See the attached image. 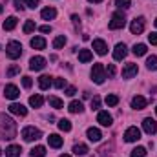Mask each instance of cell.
Listing matches in <instances>:
<instances>
[{
    "instance_id": "obj_1",
    "label": "cell",
    "mask_w": 157,
    "mask_h": 157,
    "mask_svg": "<svg viewBox=\"0 0 157 157\" xmlns=\"http://www.w3.org/2000/svg\"><path fill=\"white\" fill-rule=\"evenodd\" d=\"M0 133H2V139H15L17 137V122L7 115H0Z\"/></svg>"
},
{
    "instance_id": "obj_2",
    "label": "cell",
    "mask_w": 157,
    "mask_h": 157,
    "mask_svg": "<svg viewBox=\"0 0 157 157\" xmlns=\"http://www.w3.org/2000/svg\"><path fill=\"white\" fill-rule=\"evenodd\" d=\"M91 80L95 84H104V80H106V70H104V66L101 62L93 64V68H91Z\"/></svg>"
},
{
    "instance_id": "obj_3",
    "label": "cell",
    "mask_w": 157,
    "mask_h": 157,
    "mask_svg": "<svg viewBox=\"0 0 157 157\" xmlns=\"http://www.w3.org/2000/svg\"><path fill=\"white\" fill-rule=\"evenodd\" d=\"M40 137H42V132H40L39 128H35V126H26V128L22 130V139H24L26 143L39 141Z\"/></svg>"
},
{
    "instance_id": "obj_4",
    "label": "cell",
    "mask_w": 157,
    "mask_h": 157,
    "mask_svg": "<svg viewBox=\"0 0 157 157\" xmlns=\"http://www.w3.org/2000/svg\"><path fill=\"white\" fill-rule=\"evenodd\" d=\"M124 26H126V17H124V13H122V11H115L113 17H112V20H110V24H108V28H110V29H122Z\"/></svg>"
},
{
    "instance_id": "obj_5",
    "label": "cell",
    "mask_w": 157,
    "mask_h": 157,
    "mask_svg": "<svg viewBox=\"0 0 157 157\" xmlns=\"http://www.w3.org/2000/svg\"><path fill=\"white\" fill-rule=\"evenodd\" d=\"M6 53H7V57L9 59H18L20 55H22V44L20 42H17V40H11L7 46H6Z\"/></svg>"
},
{
    "instance_id": "obj_6",
    "label": "cell",
    "mask_w": 157,
    "mask_h": 157,
    "mask_svg": "<svg viewBox=\"0 0 157 157\" xmlns=\"http://www.w3.org/2000/svg\"><path fill=\"white\" fill-rule=\"evenodd\" d=\"M141 139V130L137 126H130L126 132H124V141L126 143H135Z\"/></svg>"
},
{
    "instance_id": "obj_7",
    "label": "cell",
    "mask_w": 157,
    "mask_h": 157,
    "mask_svg": "<svg viewBox=\"0 0 157 157\" xmlns=\"http://www.w3.org/2000/svg\"><path fill=\"white\" fill-rule=\"evenodd\" d=\"M130 31H132L133 35H141V33L144 31V17H137L135 20H132Z\"/></svg>"
},
{
    "instance_id": "obj_8",
    "label": "cell",
    "mask_w": 157,
    "mask_h": 157,
    "mask_svg": "<svg viewBox=\"0 0 157 157\" xmlns=\"http://www.w3.org/2000/svg\"><path fill=\"white\" fill-rule=\"evenodd\" d=\"M4 95H6V99H11V101H15V99H18V95H20V90H18L15 84H7V86L4 88Z\"/></svg>"
},
{
    "instance_id": "obj_9",
    "label": "cell",
    "mask_w": 157,
    "mask_h": 157,
    "mask_svg": "<svg viewBox=\"0 0 157 157\" xmlns=\"http://www.w3.org/2000/svg\"><path fill=\"white\" fill-rule=\"evenodd\" d=\"M13 115H20V117H26L28 115V108L24 106V104H18V102H13V104H9V108H7Z\"/></svg>"
},
{
    "instance_id": "obj_10",
    "label": "cell",
    "mask_w": 157,
    "mask_h": 157,
    "mask_svg": "<svg viewBox=\"0 0 157 157\" xmlns=\"http://www.w3.org/2000/svg\"><path fill=\"white\" fill-rule=\"evenodd\" d=\"M44 68H46V59H44V57H33V59L29 60V70L40 71V70H44Z\"/></svg>"
},
{
    "instance_id": "obj_11",
    "label": "cell",
    "mask_w": 157,
    "mask_h": 157,
    "mask_svg": "<svg viewBox=\"0 0 157 157\" xmlns=\"http://www.w3.org/2000/svg\"><path fill=\"white\" fill-rule=\"evenodd\" d=\"M143 130H144L148 135H154V133L157 132V122L152 117H146L144 121H143Z\"/></svg>"
},
{
    "instance_id": "obj_12",
    "label": "cell",
    "mask_w": 157,
    "mask_h": 157,
    "mask_svg": "<svg viewBox=\"0 0 157 157\" xmlns=\"http://www.w3.org/2000/svg\"><path fill=\"white\" fill-rule=\"evenodd\" d=\"M93 51L97 53V55H106L108 53V46H106V42L104 40H101V39H95L93 40Z\"/></svg>"
},
{
    "instance_id": "obj_13",
    "label": "cell",
    "mask_w": 157,
    "mask_h": 157,
    "mask_svg": "<svg viewBox=\"0 0 157 157\" xmlns=\"http://www.w3.org/2000/svg\"><path fill=\"white\" fill-rule=\"evenodd\" d=\"M126 55H128V48H126V44H117L115 49H113V59H115V60H122Z\"/></svg>"
},
{
    "instance_id": "obj_14",
    "label": "cell",
    "mask_w": 157,
    "mask_h": 157,
    "mask_svg": "<svg viewBox=\"0 0 157 157\" xmlns=\"http://www.w3.org/2000/svg\"><path fill=\"white\" fill-rule=\"evenodd\" d=\"M146 104H148V101L143 95H135L132 99V108L133 110H143V108H146Z\"/></svg>"
},
{
    "instance_id": "obj_15",
    "label": "cell",
    "mask_w": 157,
    "mask_h": 157,
    "mask_svg": "<svg viewBox=\"0 0 157 157\" xmlns=\"http://www.w3.org/2000/svg\"><path fill=\"white\" fill-rule=\"evenodd\" d=\"M97 122H99L101 126H112L113 119H112V115H110L108 112H99V115H97Z\"/></svg>"
},
{
    "instance_id": "obj_16",
    "label": "cell",
    "mask_w": 157,
    "mask_h": 157,
    "mask_svg": "<svg viewBox=\"0 0 157 157\" xmlns=\"http://www.w3.org/2000/svg\"><path fill=\"white\" fill-rule=\"evenodd\" d=\"M86 135H88V139H90L91 143H99V141L102 139V133H101V130H99V128H88Z\"/></svg>"
},
{
    "instance_id": "obj_17",
    "label": "cell",
    "mask_w": 157,
    "mask_h": 157,
    "mask_svg": "<svg viewBox=\"0 0 157 157\" xmlns=\"http://www.w3.org/2000/svg\"><path fill=\"white\" fill-rule=\"evenodd\" d=\"M137 71H139L137 64H126V68L122 70V77L124 78H132V77L137 75Z\"/></svg>"
},
{
    "instance_id": "obj_18",
    "label": "cell",
    "mask_w": 157,
    "mask_h": 157,
    "mask_svg": "<svg viewBox=\"0 0 157 157\" xmlns=\"http://www.w3.org/2000/svg\"><path fill=\"white\" fill-rule=\"evenodd\" d=\"M48 144H49L51 148H60V146H62V137L57 135V133H51V135L48 137Z\"/></svg>"
},
{
    "instance_id": "obj_19",
    "label": "cell",
    "mask_w": 157,
    "mask_h": 157,
    "mask_svg": "<svg viewBox=\"0 0 157 157\" xmlns=\"http://www.w3.org/2000/svg\"><path fill=\"white\" fill-rule=\"evenodd\" d=\"M20 154H22V148L18 144H11L6 148V157H20Z\"/></svg>"
},
{
    "instance_id": "obj_20",
    "label": "cell",
    "mask_w": 157,
    "mask_h": 157,
    "mask_svg": "<svg viewBox=\"0 0 157 157\" xmlns=\"http://www.w3.org/2000/svg\"><path fill=\"white\" fill-rule=\"evenodd\" d=\"M40 17H42L44 20H53V18L57 17V9H55V7H44L42 13H40Z\"/></svg>"
},
{
    "instance_id": "obj_21",
    "label": "cell",
    "mask_w": 157,
    "mask_h": 157,
    "mask_svg": "<svg viewBox=\"0 0 157 157\" xmlns=\"http://www.w3.org/2000/svg\"><path fill=\"white\" fill-rule=\"evenodd\" d=\"M17 17H7L6 20H4V24H2V28L6 29V31H11V29H15L17 28Z\"/></svg>"
},
{
    "instance_id": "obj_22",
    "label": "cell",
    "mask_w": 157,
    "mask_h": 157,
    "mask_svg": "<svg viewBox=\"0 0 157 157\" xmlns=\"http://www.w3.org/2000/svg\"><path fill=\"white\" fill-rule=\"evenodd\" d=\"M53 84V80L49 75H40L39 77V88L40 90H49V86Z\"/></svg>"
},
{
    "instance_id": "obj_23",
    "label": "cell",
    "mask_w": 157,
    "mask_h": 157,
    "mask_svg": "<svg viewBox=\"0 0 157 157\" xmlns=\"http://www.w3.org/2000/svg\"><path fill=\"white\" fill-rule=\"evenodd\" d=\"M91 59H93V53H91L90 49H78V60H80V62L86 64V62H90Z\"/></svg>"
},
{
    "instance_id": "obj_24",
    "label": "cell",
    "mask_w": 157,
    "mask_h": 157,
    "mask_svg": "<svg viewBox=\"0 0 157 157\" xmlns=\"http://www.w3.org/2000/svg\"><path fill=\"white\" fill-rule=\"evenodd\" d=\"M29 44H31V48H35V49H44V48H46V39H44V37H33Z\"/></svg>"
},
{
    "instance_id": "obj_25",
    "label": "cell",
    "mask_w": 157,
    "mask_h": 157,
    "mask_svg": "<svg viewBox=\"0 0 157 157\" xmlns=\"http://www.w3.org/2000/svg\"><path fill=\"white\" fill-rule=\"evenodd\" d=\"M68 110H70L71 113H82L84 106H82V102H80V101H71V102H70V106H68Z\"/></svg>"
},
{
    "instance_id": "obj_26",
    "label": "cell",
    "mask_w": 157,
    "mask_h": 157,
    "mask_svg": "<svg viewBox=\"0 0 157 157\" xmlns=\"http://www.w3.org/2000/svg\"><path fill=\"white\" fill-rule=\"evenodd\" d=\"M132 51H133V55H135V57H143V55H146L148 48H146V44H135Z\"/></svg>"
},
{
    "instance_id": "obj_27",
    "label": "cell",
    "mask_w": 157,
    "mask_h": 157,
    "mask_svg": "<svg viewBox=\"0 0 157 157\" xmlns=\"http://www.w3.org/2000/svg\"><path fill=\"white\" fill-rule=\"evenodd\" d=\"M29 104H31L33 108H40V106L44 104V97H42V95H31V97H29Z\"/></svg>"
},
{
    "instance_id": "obj_28",
    "label": "cell",
    "mask_w": 157,
    "mask_h": 157,
    "mask_svg": "<svg viewBox=\"0 0 157 157\" xmlns=\"http://www.w3.org/2000/svg\"><path fill=\"white\" fill-rule=\"evenodd\" d=\"M48 102H49V106H53L55 110H60V108H64V102H62L59 97H49V99H48Z\"/></svg>"
},
{
    "instance_id": "obj_29",
    "label": "cell",
    "mask_w": 157,
    "mask_h": 157,
    "mask_svg": "<svg viewBox=\"0 0 157 157\" xmlns=\"http://www.w3.org/2000/svg\"><path fill=\"white\" fill-rule=\"evenodd\" d=\"M73 154H75V155H86V154H88V146L82 144V143H78V144L73 146Z\"/></svg>"
},
{
    "instance_id": "obj_30",
    "label": "cell",
    "mask_w": 157,
    "mask_h": 157,
    "mask_svg": "<svg viewBox=\"0 0 157 157\" xmlns=\"http://www.w3.org/2000/svg\"><path fill=\"white\" fill-rule=\"evenodd\" d=\"M64 46H66V37H64V35L55 37V40H53V48H55V49H60V48H64Z\"/></svg>"
},
{
    "instance_id": "obj_31",
    "label": "cell",
    "mask_w": 157,
    "mask_h": 157,
    "mask_svg": "<svg viewBox=\"0 0 157 157\" xmlns=\"http://www.w3.org/2000/svg\"><path fill=\"white\" fill-rule=\"evenodd\" d=\"M146 68H148L150 71H157V57L155 55L148 57V60H146Z\"/></svg>"
},
{
    "instance_id": "obj_32",
    "label": "cell",
    "mask_w": 157,
    "mask_h": 157,
    "mask_svg": "<svg viewBox=\"0 0 157 157\" xmlns=\"http://www.w3.org/2000/svg\"><path fill=\"white\" fill-rule=\"evenodd\" d=\"M130 157H146V148H144V146H137V148H133L132 154H130Z\"/></svg>"
},
{
    "instance_id": "obj_33",
    "label": "cell",
    "mask_w": 157,
    "mask_h": 157,
    "mask_svg": "<svg viewBox=\"0 0 157 157\" xmlns=\"http://www.w3.org/2000/svg\"><path fill=\"white\" fill-rule=\"evenodd\" d=\"M20 73V66H17V64H11L9 68H7V71H6V75L11 78V77H15V75H18Z\"/></svg>"
},
{
    "instance_id": "obj_34",
    "label": "cell",
    "mask_w": 157,
    "mask_h": 157,
    "mask_svg": "<svg viewBox=\"0 0 157 157\" xmlns=\"http://www.w3.org/2000/svg\"><path fill=\"white\" fill-rule=\"evenodd\" d=\"M31 157H46V148L44 146H35L31 150Z\"/></svg>"
},
{
    "instance_id": "obj_35",
    "label": "cell",
    "mask_w": 157,
    "mask_h": 157,
    "mask_svg": "<svg viewBox=\"0 0 157 157\" xmlns=\"http://www.w3.org/2000/svg\"><path fill=\"white\" fill-rule=\"evenodd\" d=\"M59 128H60L62 132H70V130H71V122H70L68 119H60V121H59Z\"/></svg>"
},
{
    "instance_id": "obj_36",
    "label": "cell",
    "mask_w": 157,
    "mask_h": 157,
    "mask_svg": "<svg viewBox=\"0 0 157 157\" xmlns=\"http://www.w3.org/2000/svg\"><path fill=\"white\" fill-rule=\"evenodd\" d=\"M35 28H37V26H35V22H33V20H28V22L24 24V33H26V35H29L31 31H35Z\"/></svg>"
},
{
    "instance_id": "obj_37",
    "label": "cell",
    "mask_w": 157,
    "mask_h": 157,
    "mask_svg": "<svg viewBox=\"0 0 157 157\" xmlns=\"http://www.w3.org/2000/svg\"><path fill=\"white\" fill-rule=\"evenodd\" d=\"M115 6L119 9H128L132 6V0H115Z\"/></svg>"
},
{
    "instance_id": "obj_38",
    "label": "cell",
    "mask_w": 157,
    "mask_h": 157,
    "mask_svg": "<svg viewBox=\"0 0 157 157\" xmlns=\"http://www.w3.org/2000/svg\"><path fill=\"white\" fill-rule=\"evenodd\" d=\"M106 104H108V106H117L119 97L117 95H108V97H106Z\"/></svg>"
},
{
    "instance_id": "obj_39",
    "label": "cell",
    "mask_w": 157,
    "mask_h": 157,
    "mask_svg": "<svg viewBox=\"0 0 157 157\" xmlns=\"http://www.w3.org/2000/svg\"><path fill=\"white\" fill-rule=\"evenodd\" d=\"M53 86H55V88H59V90H62V88L66 86V78H62V77H57L55 80H53Z\"/></svg>"
},
{
    "instance_id": "obj_40",
    "label": "cell",
    "mask_w": 157,
    "mask_h": 157,
    "mask_svg": "<svg viewBox=\"0 0 157 157\" xmlns=\"http://www.w3.org/2000/svg\"><path fill=\"white\" fill-rule=\"evenodd\" d=\"M99 108H101V97L95 95V97L91 99V110H99Z\"/></svg>"
},
{
    "instance_id": "obj_41",
    "label": "cell",
    "mask_w": 157,
    "mask_h": 157,
    "mask_svg": "<svg viewBox=\"0 0 157 157\" xmlns=\"http://www.w3.org/2000/svg\"><path fill=\"white\" fill-rule=\"evenodd\" d=\"M22 86H24V88H31V86H33L31 77H28V75H26V77H22Z\"/></svg>"
},
{
    "instance_id": "obj_42",
    "label": "cell",
    "mask_w": 157,
    "mask_h": 157,
    "mask_svg": "<svg viewBox=\"0 0 157 157\" xmlns=\"http://www.w3.org/2000/svg\"><path fill=\"white\" fill-rule=\"evenodd\" d=\"M115 71H117L115 66H113V64H108V68H106V75H108V77H115Z\"/></svg>"
},
{
    "instance_id": "obj_43",
    "label": "cell",
    "mask_w": 157,
    "mask_h": 157,
    "mask_svg": "<svg viewBox=\"0 0 157 157\" xmlns=\"http://www.w3.org/2000/svg\"><path fill=\"white\" fill-rule=\"evenodd\" d=\"M64 93H66V95H68V97H73V95H75V93H77V90H75V88H73V86H68V88H66V91H64Z\"/></svg>"
},
{
    "instance_id": "obj_44",
    "label": "cell",
    "mask_w": 157,
    "mask_h": 157,
    "mask_svg": "<svg viewBox=\"0 0 157 157\" xmlns=\"http://www.w3.org/2000/svg\"><path fill=\"white\" fill-rule=\"evenodd\" d=\"M24 2H26V6H28V7H33V9H35V7L39 6L40 0H24Z\"/></svg>"
},
{
    "instance_id": "obj_45",
    "label": "cell",
    "mask_w": 157,
    "mask_h": 157,
    "mask_svg": "<svg viewBox=\"0 0 157 157\" xmlns=\"http://www.w3.org/2000/svg\"><path fill=\"white\" fill-rule=\"evenodd\" d=\"M148 40H150V44H154V46H155V44H157V31H155V33H150V35H148Z\"/></svg>"
},
{
    "instance_id": "obj_46",
    "label": "cell",
    "mask_w": 157,
    "mask_h": 157,
    "mask_svg": "<svg viewBox=\"0 0 157 157\" xmlns=\"http://www.w3.org/2000/svg\"><path fill=\"white\" fill-rule=\"evenodd\" d=\"M13 4H15V9H18V11H22V9H24L22 0H13Z\"/></svg>"
},
{
    "instance_id": "obj_47",
    "label": "cell",
    "mask_w": 157,
    "mask_h": 157,
    "mask_svg": "<svg viewBox=\"0 0 157 157\" xmlns=\"http://www.w3.org/2000/svg\"><path fill=\"white\" fill-rule=\"evenodd\" d=\"M39 31L40 33H49V31H51V26H40Z\"/></svg>"
},
{
    "instance_id": "obj_48",
    "label": "cell",
    "mask_w": 157,
    "mask_h": 157,
    "mask_svg": "<svg viewBox=\"0 0 157 157\" xmlns=\"http://www.w3.org/2000/svg\"><path fill=\"white\" fill-rule=\"evenodd\" d=\"M88 2H91V4H99V2H102V0H88Z\"/></svg>"
},
{
    "instance_id": "obj_49",
    "label": "cell",
    "mask_w": 157,
    "mask_h": 157,
    "mask_svg": "<svg viewBox=\"0 0 157 157\" xmlns=\"http://www.w3.org/2000/svg\"><path fill=\"white\" fill-rule=\"evenodd\" d=\"M2 11H4V4H0V13H2Z\"/></svg>"
},
{
    "instance_id": "obj_50",
    "label": "cell",
    "mask_w": 157,
    "mask_h": 157,
    "mask_svg": "<svg viewBox=\"0 0 157 157\" xmlns=\"http://www.w3.org/2000/svg\"><path fill=\"white\" fill-rule=\"evenodd\" d=\"M59 157H71V155H68V154H62V155H59Z\"/></svg>"
},
{
    "instance_id": "obj_51",
    "label": "cell",
    "mask_w": 157,
    "mask_h": 157,
    "mask_svg": "<svg viewBox=\"0 0 157 157\" xmlns=\"http://www.w3.org/2000/svg\"><path fill=\"white\" fill-rule=\"evenodd\" d=\"M154 24H155V28H157V18H155V22H154Z\"/></svg>"
},
{
    "instance_id": "obj_52",
    "label": "cell",
    "mask_w": 157,
    "mask_h": 157,
    "mask_svg": "<svg viewBox=\"0 0 157 157\" xmlns=\"http://www.w3.org/2000/svg\"><path fill=\"white\" fill-rule=\"evenodd\" d=\"M0 157H2V150H0Z\"/></svg>"
},
{
    "instance_id": "obj_53",
    "label": "cell",
    "mask_w": 157,
    "mask_h": 157,
    "mask_svg": "<svg viewBox=\"0 0 157 157\" xmlns=\"http://www.w3.org/2000/svg\"><path fill=\"white\" fill-rule=\"evenodd\" d=\"M155 113H157V108H155Z\"/></svg>"
}]
</instances>
